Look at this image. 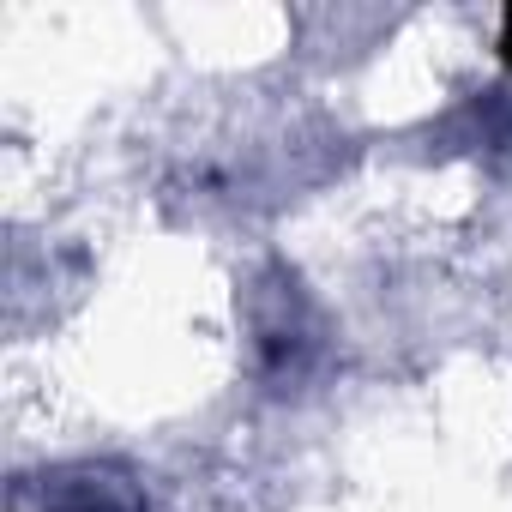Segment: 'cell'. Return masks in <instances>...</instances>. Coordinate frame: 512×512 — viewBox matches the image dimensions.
Here are the masks:
<instances>
[{"label": "cell", "instance_id": "1", "mask_svg": "<svg viewBox=\"0 0 512 512\" xmlns=\"http://www.w3.org/2000/svg\"><path fill=\"white\" fill-rule=\"evenodd\" d=\"M326 338H320V320H314V302L302 296L296 272L272 266V278L260 284V296H253V356H260V374L290 392L314 374Z\"/></svg>", "mask_w": 512, "mask_h": 512}, {"label": "cell", "instance_id": "2", "mask_svg": "<svg viewBox=\"0 0 512 512\" xmlns=\"http://www.w3.org/2000/svg\"><path fill=\"white\" fill-rule=\"evenodd\" d=\"M37 512H151V494L139 470L115 458H85V464H61L43 476Z\"/></svg>", "mask_w": 512, "mask_h": 512}, {"label": "cell", "instance_id": "3", "mask_svg": "<svg viewBox=\"0 0 512 512\" xmlns=\"http://www.w3.org/2000/svg\"><path fill=\"white\" fill-rule=\"evenodd\" d=\"M494 55H500V67L512 73V7L500 13V25H494Z\"/></svg>", "mask_w": 512, "mask_h": 512}]
</instances>
